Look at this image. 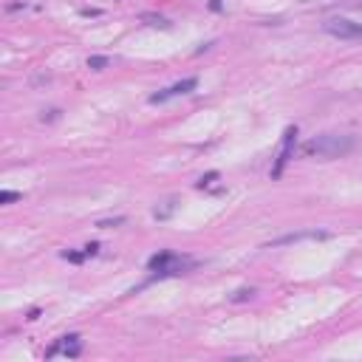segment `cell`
Returning a JSON list of instances; mask_svg holds the SVG:
<instances>
[{"label": "cell", "instance_id": "obj_14", "mask_svg": "<svg viewBox=\"0 0 362 362\" xmlns=\"http://www.w3.org/2000/svg\"><path fill=\"white\" fill-rule=\"evenodd\" d=\"M96 252H99V244H88L85 246V255H96Z\"/></svg>", "mask_w": 362, "mask_h": 362}, {"label": "cell", "instance_id": "obj_7", "mask_svg": "<svg viewBox=\"0 0 362 362\" xmlns=\"http://www.w3.org/2000/svg\"><path fill=\"white\" fill-rule=\"evenodd\" d=\"M323 241V238H328V232H317V229H308V232H289V235H280V238H275L272 244H266L269 249L272 246H289V244H300V241Z\"/></svg>", "mask_w": 362, "mask_h": 362}, {"label": "cell", "instance_id": "obj_10", "mask_svg": "<svg viewBox=\"0 0 362 362\" xmlns=\"http://www.w3.org/2000/svg\"><path fill=\"white\" fill-rule=\"evenodd\" d=\"M20 198V193H15V190H3L0 193V204H12V201H17Z\"/></svg>", "mask_w": 362, "mask_h": 362}, {"label": "cell", "instance_id": "obj_11", "mask_svg": "<svg viewBox=\"0 0 362 362\" xmlns=\"http://www.w3.org/2000/svg\"><path fill=\"white\" fill-rule=\"evenodd\" d=\"M252 294H255L252 289H238L235 294H232V300H235V303H241V300H249V297H252Z\"/></svg>", "mask_w": 362, "mask_h": 362}, {"label": "cell", "instance_id": "obj_2", "mask_svg": "<svg viewBox=\"0 0 362 362\" xmlns=\"http://www.w3.org/2000/svg\"><path fill=\"white\" fill-rule=\"evenodd\" d=\"M150 272H156V277H173V275H184V269L193 266L190 258H178L173 252H158L150 258Z\"/></svg>", "mask_w": 362, "mask_h": 362}, {"label": "cell", "instance_id": "obj_8", "mask_svg": "<svg viewBox=\"0 0 362 362\" xmlns=\"http://www.w3.org/2000/svg\"><path fill=\"white\" fill-rule=\"evenodd\" d=\"M105 65H108V57H99V54L88 57V68H94V71H102Z\"/></svg>", "mask_w": 362, "mask_h": 362}, {"label": "cell", "instance_id": "obj_12", "mask_svg": "<svg viewBox=\"0 0 362 362\" xmlns=\"http://www.w3.org/2000/svg\"><path fill=\"white\" fill-rule=\"evenodd\" d=\"M63 258H65V260H74V263H82L88 255H85V252H82V255H79V252H63Z\"/></svg>", "mask_w": 362, "mask_h": 362}, {"label": "cell", "instance_id": "obj_9", "mask_svg": "<svg viewBox=\"0 0 362 362\" xmlns=\"http://www.w3.org/2000/svg\"><path fill=\"white\" fill-rule=\"evenodd\" d=\"M142 20L147 26H161V29H170V23H167L164 17H158V15H142Z\"/></svg>", "mask_w": 362, "mask_h": 362}, {"label": "cell", "instance_id": "obj_4", "mask_svg": "<svg viewBox=\"0 0 362 362\" xmlns=\"http://www.w3.org/2000/svg\"><path fill=\"white\" fill-rule=\"evenodd\" d=\"M294 147H297V127L291 125V127H286V133H283V147H280V153H277V158H275L272 178H280V175H283L286 164H289L291 156H294Z\"/></svg>", "mask_w": 362, "mask_h": 362}, {"label": "cell", "instance_id": "obj_3", "mask_svg": "<svg viewBox=\"0 0 362 362\" xmlns=\"http://www.w3.org/2000/svg\"><path fill=\"white\" fill-rule=\"evenodd\" d=\"M331 37L337 40H351V43H362V20H348V17H334L323 26Z\"/></svg>", "mask_w": 362, "mask_h": 362}, {"label": "cell", "instance_id": "obj_6", "mask_svg": "<svg viewBox=\"0 0 362 362\" xmlns=\"http://www.w3.org/2000/svg\"><path fill=\"white\" fill-rule=\"evenodd\" d=\"M79 351H82V342H79V334H68V337H60L54 342V345L46 351V356L51 359V356H57V354H63V356H79Z\"/></svg>", "mask_w": 362, "mask_h": 362}, {"label": "cell", "instance_id": "obj_5", "mask_svg": "<svg viewBox=\"0 0 362 362\" xmlns=\"http://www.w3.org/2000/svg\"><path fill=\"white\" fill-rule=\"evenodd\" d=\"M198 88V79L196 77H187V79H181V82H175V85L164 88V91H158V94L150 96V102L153 105H161L167 102V99H175V96H184V94H193Z\"/></svg>", "mask_w": 362, "mask_h": 362}, {"label": "cell", "instance_id": "obj_1", "mask_svg": "<svg viewBox=\"0 0 362 362\" xmlns=\"http://www.w3.org/2000/svg\"><path fill=\"white\" fill-rule=\"evenodd\" d=\"M354 147H356V139L348 136V133H320V136H314V139H308V142L303 144V156L331 161V158L348 156Z\"/></svg>", "mask_w": 362, "mask_h": 362}, {"label": "cell", "instance_id": "obj_13", "mask_svg": "<svg viewBox=\"0 0 362 362\" xmlns=\"http://www.w3.org/2000/svg\"><path fill=\"white\" fill-rule=\"evenodd\" d=\"M125 218H113V221H99L96 227H102V229H108V227H116V224H122Z\"/></svg>", "mask_w": 362, "mask_h": 362}, {"label": "cell", "instance_id": "obj_15", "mask_svg": "<svg viewBox=\"0 0 362 362\" xmlns=\"http://www.w3.org/2000/svg\"><path fill=\"white\" fill-rule=\"evenodd\" d=\"M210 9H213V12H221V0H213V3H210Z\"/></svg>", "mask_w": 362, "mask_h": 362}]
</instances>
